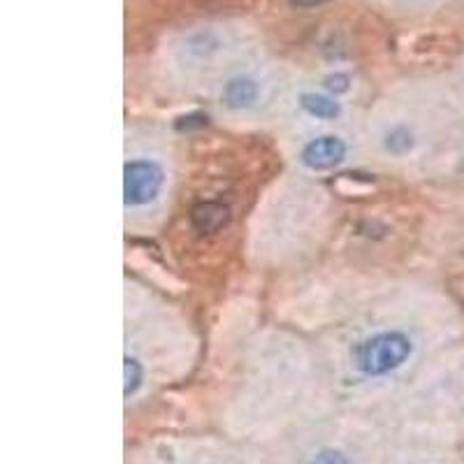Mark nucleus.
I'll list each match as a JSON object with an SVG mask.
<instances>
[{"instance_id": "6e6552de", "label": "nucleus", "mask_w": 464, "mask_h": 464, "mask_svg": "<svg viewBox=\"0 0 464 464\" xmlns=\"http://www.w3.org/2000/svg\"><path fill=\"white\" fill-rule=\"evenodd\" d=\"M288 3L295 7H316L321 3H325V0H288Z\"/></svg>"}, {"instance_id": "39448f33", "label": "nucleus", "mask_w": 464, "mask_h": 464, "mask_svg": "<svg viewBox=\"0 0 464 464\" xmlns=\"http://www.w3.org/2000/svg\"><path fill=\"white\" fill-rule=\"evenodd\" d=\"M227 221V209L217 202H205L193 209V226L200 232H214Z\"/></svg>"}, {"instance_id": "0eeeda50", "label": "nucleus", "mask_w": 464, "mask_h": 464, "mask_svg": "<svg viewBox=\"0 0 464 464\" xmlns=\"http://www.w3.org/2000/svg\"><path fill=\"white\" fill-rule=\"evenodd\" d=\"M306 464H353L351 455L337 446H321L306 459Z\"/></svg>"}, {"instance_id": "f257e3e1", "label": "nucleus", "mask_w": 464, "mask_h": 464, "mask_svg": "<svg viewBox=\"0 0 464 464\" xmlns=\"http://www.w3.org/2000/svg\"><path fill=\"white\" fill-rule=\"evenodd\" d=\"M413 348L416 343L411 333H406L404 327H374L355 339L348 360L362 379H385L413 358Z\"/></svg>"}, {"instance_id": "423d86ee", "label": "nucleus", "mask_w": 464, "mask_h": 464, "mask_svg": "<svg viewBox=\"0 0 464 464\" xmlns=\"http://www.w3.org/2000/svg\"><path fill=\"white\" fill-rule=\"evenodd\" d=\"M300 101L302 110L318 121H334L339 116V102H334L333 98H325L321 93H304Z\"/></svg>"}, {"instance_id": "20e7f679", "label": "nucleus", "mask_w": 464, "mask_h": 464, "mask_svg": "<svg viewBox=\"0 0 464 464\" xmlns=\"http://www.w3.org/2000/svg\"><path fill=\"white\" fill-rule=\"evenodd\" d=\"M348 156V142L339 135H318L304 142L300 151L302 165L309 169H333L342 165Z\"/></svg>"}, {"instance_id": "7ed1b4c3", "label": "nucleus", "mask_w": 464, "mask_h": 464, "mask_svg": "<svg viewBox=\"0 0 464 464\" xmlns=\"http://www.w3.org/2000/svg\"><path fill=\"white\" fill-rule=\"evenodd\" d=\"M221 105L235 114H251L265 105V84L256 74H235L221 86Z\"/></svg>"}, {"instance_id": "f03ea898", "label": "nucleus", "mask_w": 464, "mask_h": 464, "mask_svg": "<svg viewBox=\"0 0 464 464\" xmlns=\"http://www.w3.org/2000/svg\"><path fill=\"white\" fill-rule=\"evenodd\" d=\"M126 179H123V196L128 211L153 209L168 193V168L160 159L153 156H135L128 159Z\"/></svg>"}]
</instances>
